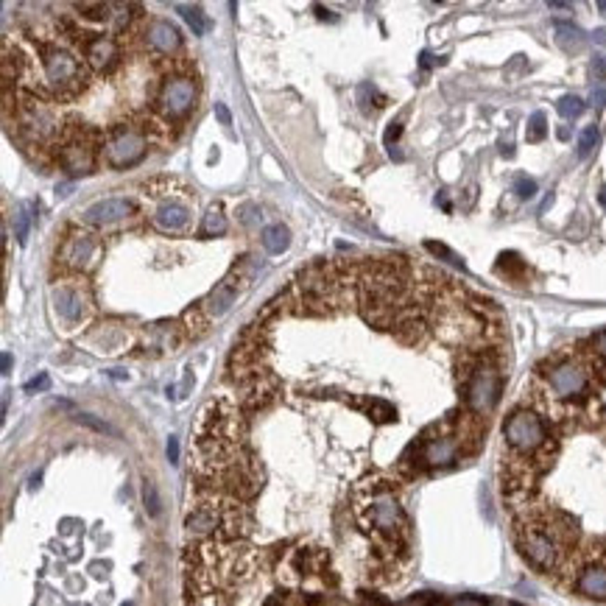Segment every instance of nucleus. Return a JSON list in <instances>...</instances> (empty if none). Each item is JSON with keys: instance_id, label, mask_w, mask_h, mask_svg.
Segmentation results:
<instances>
[{"instance_id": "9", "label": "nucleus", "mask_w": 606, "mask_h": 606, "mask_svg": "<svg viewBox=\"0 0 606 606\" xmlns=\"http://www.w3.org/2000/svg\"><path fill=\"white\" fill-rule=\"evenodd\" d=\"M14 126L20 140L28 148H42V151H54L59 143L62 132H64V120L54 104L37 93H25L17 104H14Z\"/></svg>"}, {"instance_id": "13", "label": "nucleus", "mask_w": 606, "mask_h": 606, "mask_svg": "<svg viewBox=\"0 0 606 606\" xmlns=\"http://www.w3.org/2000/svg\"><path fill=\"white\" fill-rule=\"evenodd\" d=\"M148 123L137 117H126L112 123L104 134V165L112 170H126L137 165L148 154Z\"/></svg>"}, {"instance_id": "36", "label": "nucleus", "mask_w": 606, "mask_h": 606, "mask_svg": "<svg viewBox=\"0 0 606 606\" xmlns=\"http://www.w3.org/2000/svg\"><path fill=\"white\" fill-rule=\"evenodd\" d=\"M604 104H606V90H595V93H593V107L601 110Z\"/></svg>"}, {"instance_id": "17", "label": "nucleus", "mask_w": 606, "mask_h": 606, "mask_svg": "<svg viewBox=\"0 0 606 606\" xmlns=\"http://www.w3.org/2000/svg\"><path fill=\"white\" fill-rule=\"evenodd\" d=\"M132 216H134V204L129 199H104V202H95L93 207L84 210L81 223L95 226V229H110V226H117Z\"/></svg>"}, {"instance_id": "27", "label": "nucleus", "mask_w": 606, "mask_h": 606, "mask_svg": "<svg viewBox=\"0 0 606 606\" xmlns=\"http://www.w3.org/2000/svg\"><path fill=\"white\" fill-rule=\"evenodd\" d=\"M28 226H31L28 204H23V207H17V213H14V235H17V243H20V246L28 240Z\"/></svg>"}, {"instance_id": "20", "label": "nucleus", "mask_w": 606, "mask_h": 606, "mask_svg": "<svg viewBox=\"0 0 606 606\" xmlns=\"http://www.w3.org/2000/svg\"><path fill=\"white\" fill-rule=\"evenodd\" d=\"M151 221L163 232H182L190 223V207L185 202H179V199H165L163 204H157Z\"/></svg>"}, {"instance_id": "15", "label": "nucleus", "mask_w": 606, "mask_h": 606, "mask_svg": "<svg viewBox=\"0 0 606 606\" xmlns=\"http://www.w3.org/2000/svg\"><path fill=\"white\" fill-rule=\"evenodd\" d=\"M51 299H54V310L59 319H64L67 325H78L90 308H93V293L84 285L81 276H62L56 279L51 288Z\"/></svg>"}, {"instance_id": "29", "label": "nucleus", "mask_w": 606, "mask_h": 606, "mask_svg": "<svg viewBox=\"0 0 606 606\" xmlns=\"http://www.w3.org/2000/svg\"><path fill=\"white\" fill-rule=\"evenodd\" d=\"M514 193H517L520 199H531V196L537 193V182H534V179H528V176H517V182H514Z\"/></svg>"}, {"instance_id": "10", "label": "nucleus", "mask_w": 606, "mask_h": 606, "mask_svg": "<svg viewBox=\"0 0 606 606\" xmlns=\"http://www.w3.org/2000/svg\"><path fill=\"white\" fill-rule=\"evenodd\" d=\"M54 157L67 176H87L104 160V140L93 126L70 120L54 146Z\"/></svg>"}, {"instance_id": "32", "label": "nucleus", "mask_w": 606, "mask_h": 606, "mask_svg": "<svg viewBox=\"0 0 606 606\" xmlns=\"http://www.w3.org/2000/svg\"><path fill=\"white\" fill-rule=\"evenodd\" d=\"M146 506H148V511L157 517L160 514V497H157V489H154V484H146Z\"/></svg>"}, {"instance_id": "1", "label": "nucleus", "mask_w": 606, "mask_h": 606, "mask_svg": "<svg viewBox=\"0 0 606 606\" xmlns=\"http://www.w3.org/2000/svg\"><path fill=\"white\" fill-rule=\"evenodd\" d=\"M199 467L218 486L255 495L260 472L243 447L240 419L226 405H210L199 428Z\"/></svg>"}, {"instance_id": "7", "label": "nucleus", "mask_w": 606, "mask_h": 606, "mask_svg": "<svg viewBox=\"0 0 606 606\" xmlns=\"http://www.w3.org/2000/svg\"><path fill=\"white\" fill-rule=\"evenodd\" d=\"M503 391V366L495 352H481L467 361L461 372V394H464V414L481 425H486L489 414L500 402Z\"/></svg>"}, {"instance_id": "25", "label": "nucleus", "mask_w": 606, "mask_h": 606, "mask_svg": "<svg viewBox=\"0 0 606 606\" xmlns=\"http://www.w3.org/2000/svg\"><path fill=\"white\" fill-rule=\"evenodd\" d=\"M366 414H369L378 425H388V422H394V419H397V411L388 405L386 400H372V405L366 408Z\"/></svg>"}, {"instance_id": "42", "label": "nucleus", "mask_w": 606, "mask_h": 606, "mask_svg": "<svg viewBox=\"0 0 606 606\" xmlns=\"http://www.w3.org/2000/svg\"><path fill=\"white\" fill-rule=\"evenodd\" d=\"M598 8H601V11L606 14V3H598Z\"/></svg>"}, {"instance_id": "11", "label": "nucleus", "mask_w": 606, "mask_h": 606, "mask_svg": "<svg viewBox=\"0 0 606 606\" xmlns=\"http://www.w3.org/2000/svg\"><path fill=\"white\" fill-rule=\"evenodd\" d=\"M196 101H199L196 70L187 62L173 64L170 73H165L163 81H160V90H157V98H154V110L160 112L163 120L176 123V120H185L190 112L196 110Z\"/></svg>"}, {"instance_id": "24", "label": "nucleus", "mask_w": 606, "mask_h": 606, "mask_svg": "<svg viewBox=\"0 0 606 606\" xmlns=\"http://www.w3.org/2000/svg\"><path fill=\"white\" fill-rule=\"evenodd\" d=\"M545 134H548V117H545V112H534L528 120L525 137H528V143H540V140H545Z\"/></svg>"}, {"instance_id": "26", "label": "nucleus", "mask_w": 606, "mask_h": 606, "mask_svg": "<svg viewBox=\"0 0 606 606\" xmlns=\"http://www.w3.org/2000/svg\"><path fill=\"white\" fill-rule=\"evenodd\" d=\"M556 112H559L564 120H573V117H578V115L584 112V101H581L578 95H564V98H559Z\"/></svg>"}, {"instance_id": "39", "label": "nucleus", "mask_w": 606, "mask_h": 606, "mask_svg": "<svg viewBox=\"0 0 606 606\" xmlns=\"http://www.w3.org/2000/svg\"><path fill=\"white\" fill-rule=\"evenodd\" d=\"M8 369H11V355L6 352V355H3V375H8Z\"/></svg>"}, {"instance_id": "41", "label": "nucleus", "mask_w": 606, "mask_h": 606, "mask_svg": "<svg viewBox=\"0 0 606 606\" xmlns=\"http://www.w3.org/2000/svg\"><path fill=\"white\" fill-rule=\"evenodd\" d=\"M598 202H601V207L606 210V185L601 187V190H598Z\"/></svg>"}, {"instance_id": "23", "label": "nucleus", "mask_w": 606, "mask_h": 606, "mask_svg": "<svg viewBox=\"0 0 606 606\" xmlns=\"http://www.w3.org/2000/svg\"><path fill=\"white\" fill-rule=\"evenodd\" d=\"M223 232H226V216L221 213V207H210L204 216V223H202V235L213 238V235H223Z\"/></svg>"}, {"instance_id": "40", "label": "nucleus", "mask_w": 606, "mask_h": 606, "mask_svg": "<svg viewBox=\"0 0 606 606\" xmlns=\"http://www.w3.org/2000/svg\"><path fill=\"white\" fill-rule=\"evenodd\" d=\"M316 11H319V17H322V20H327V17H330V20H335V17H332V11H325L322 6H316Z\"/></svg>"}, {"instance_id": "2", "label": "nucleus", "mask_w": 606, "mask_h": 606, "mask_svg": "<svg viewBox=\"0 0 606 606\" xmlns=\"http://www.w3.org/2000/svg\"><path fill=\"white\" fill-rule=\"evenodd\" d=\"M534 402L545 419L570 422L593 414L598 405L595 397V372L581 349H561L545 358L534 372Z\"/></svg>"}, {"instance_id": "3", "label": "nucleus", "mask_w": 606, "mask_h": 606, "mask_svg": "<svg viewBox=\"0 0 606 606\" xmlns=\"http://www.w3.org/2000/svg\"><path fill=\"white\" fill-rule=\"evenodd\" d=\"M556 455L548 419L537 408H514L503 422V495H523Z\"/></svg>"}, {"instance_id": "33", "label": "nucleus", "mask_w": 606, "mask_h": 606, "mask_svg": "<svg viewBox=\"0 0 606 606\" xmlns=\"http://www.w3.org/2000/svg\"><path fill=\"white\" fill-rule=\"evenodd\" d=\"M400 134H402V123H400V120H394V123H391V126L386 129V146H391V143H394Z\"/></svg>"}, {"instance_id": "12", "label": "nucleus", "mask_w": 606, "mask_h": 606, "mask_svg": "<svg viewBox=\"0 0 606 606\" xmlns=\"http://www.w3.org/2000/svg\"><path fill=\"white\" fill-rule=\"evenodd\" d=\"M249 285H252V269H246V263L235 266V269L223 276L218 285L187 313V322H190L187 330H193V338H199L216 319H221Z\"/></svg>"}, {"instance_id": "19", "label": "nucleus", "mask_w": 606, "mask_h": 606, "mask_svg": "<svg viewBox=\"0 0 606 606\" xmlns=\"http://www.w3.org/2000/svg\"><path fill=\"white\" fill-rule=\"evenodd\" d=\"M146 45L151 48V54L157 56H170L182 48V37H179V28L168 20H154L148 28H146Z\"/></svg>"}, {"instance_id": "38", "label": "nucleus", "mask_w": 606, "mask_h": 606, "mask_svg": "<svg viewBox=\"0 0 606 606\" xmlns=\"http://www.w3.org/2000/svg\"><path fill=\"white\" fill-rule=\"evenodd\" d=\"M419 64H422V67L428 70V67L433 64V56H431V54H422V56H419Z\"/></svg>"}, {"instance_id": "35", "label": "nucleus", "mask_w": 606, "mask_h": 606, "mask_svg": "<svg viewBox=\"0 0 606 606\" xmlns=\"http://www.w3.org/2000/svg\"><path fill=\"white\" fill-rule=\"evenodd\" d=\"M42 388H48V375H40L37 380H31V383L25 386V391L31 394V391H42Z\"/></svg>"}, {"instance_id": "37", "label": "nucleus", "mask_w": 606, "mask_h": 606, "mask_svg": "<svg viewBox=\"0 0 606 606\" xmlns=\"http://www.w3.org/2000/svg\"><path fill=\"white\" fill-rule=\"evenodd\" d=\"M168 458H170V461H176V458H179V441L176 439L168 441Z\"/></svg>"}, {"instance_id": "21", "label": "nucleus", "mask_w": 606, "mask_h": 606, "mask_svg": "<svg viewBox=\"0 0 606 606\" xmlns=\"http://www.w3.org/2000/svg\"><path fill=\"white\" fill-rule=\"evenodd\" d=\"M260 240H263V249H266L269 255H282V252L291 246V232H288V226H282V223H272V226L263 229Z\"/></svg>"}, {"instance_id": "22", "label": "nucleus", "mask_w": 606, "mask_h": 606, "mask_svg": "<svg viewBox=\"0 0 606 606\" xmlns=\"http://www.w3.org/2000/svg\"><path fill=\"white\" fill-rule=\"evenodd\" d=\"M176 11L185 17V23L193 28V34H196V37L207 34L210 23H207V17H204V11H202L199 6H185V3H176Z\"/></svg>"}, {"instance_id": "28", "label": "nucleus", "mask_w": 606, "mask_h": 606, "mask_svg": "<svg viewBox=\"0 0 606 606\" xmlns=\"http://www.w3.org/2000/svg\"><path fill=\"white\" fill-rule=\"evenodd\" d=\"M595 143H598V126H595V123H593V126H584L581 134H578V154L587 157V154L595 148Z\"/></svg>"}, {"instance_id": "16", "label": "nucleus", "mask_w": 606, "mask_h": 606, "mask_svg": "<svg viewBox=\"0 0 606 606\" xmlns=\"http://www.w3.org/2000/svg\"><path fill=\"white\" fill-rule=\"evenodd\" d=\"M76 54L84 59L87 67L98 70V73H107L117 64L120 59V42L115 34H90V31H76Z\"/></svg>"}, {"instance_id": "8", "label": "nucleus", "mask_w": 606, "mask_h": 606, "mask_svg": "<svg viewBox=\"0 0 606 606\" xmlns=\"http://www.w3.org/2000/svg\"><path fill=\"white\" fill-rule=\"evenodd\" d=\"M249 525H252V520H249L246 508L238 500L223 497L218 492L199 497L185 520V528L190 537H216V542L249 531Z\"/></svg>"}, {"instance_id": "6", "label": "nucleus", "mask_w": 606, "mask_h": 606, "mask_svg": "<svg viewBox=\"0 0 606 606\" xmlns=\"http://www.w3.org/2000/svg\"><path fill=\"white\" fill-rule=\"evenodd\" d=\"M34 67L40 70L42 93H48L56 101H73L87 87V64L84 59L67 45L40 42Z\"/></svg>"}, {"instance_id": "4", "label": "nucleus", "mask_w": 606, "mask_h": 606, "mask_svg": "<svg viewBox=\"0 0 606 606\" xmlns=\"http://www.w3.org/2000/svg\"><path fill=\"white\" fill-rule=\"evenodd\" d=\"M514 542L531 567L556 576L573 564L578 525L573 517L553 506H525L514 520Z\"/></svg>"}, {"instance_id": "14", "label": "nucleus", "mask_w": 606, "mask_h": 606, "mask_svg": "<svg viewBox=\"0 0 606 606\" xmlns=\"http://www.w3.org/2000/svg\"><path fill=\"white\" fill-rule=\"evenodd\" d=\"M101 257H104L101 235L93 229H73L67 232L56 252V269H62L64 276H84L98 266Z\"/></svg>"}, {"instance_id": "5", "label": "nucleus", "mask_w": 606, "mask_h": 606, "mask_svg": "<svg viewBox=\"0 0 606 606\" xmlns=\"http://www.w3.org/2000/svg\"><path fill=\"white\" fill-rule=\"evenodd\" d=\"M352 514L361 531L372 540L375 551L380 553V561L397 567L400 559H408L411 523L388 481L380 478L363 481L352 495Z\"/></svg>"}, {"instance_id": "30", "label": "nucleus", "mask_w": 606, "mask_h": 606, "mask_svg": "<svg viewBox=\"0 0 606 606\" xmlns=\"http://www.w3.org/2000/svg\"><path fill=\"white\" fill-rule=\"evenodd\" d=\"M425 246H428V252H433V255H439V257H447V260H450L453 266H461V269H464V263L458 260V255H453V252H450L447 246H441V243H433V240H431V243H425Z\"/></svg>"}, {"instance_id": "18", "label": "nucleus", "mask_w": 606, "mask_h": 606, "mask_svg": "<svg viewBox=\"0 0 606 606\" xmlns=\"http://www.w3.org/2000/svg\"><path fill=\"white\" fill-rule=\"evenodd\" d=\"M576 593L593 601H606V553L581 561L576 570Z\"/></svg>"}, {"instance_id": "34", "label": "nucleus", "mask_w": 606, "mask_h": 606, "mask_svg": "<svg viewBox=\"0 0 606 606\" xmlns=\"http://www.w3.org/2000/svg\"><path fill=\"white\" fill-rule=\"evenodd\" d=\"M216 117L221 120V126H232V115L223 104H216Z\"/></svg>"}, {"instance_id": "31", "label": "nucleus", "mask_w": 606, "mask_h": 606, "mask_svg": "<svg viewBox=\"0 0 606 606\" xmlns=\"http://www.w3.org/2000/svg\"><path fill=\"white\" fill-rule=\"evenodd\" d=\"M441 606H489V601H484L478 595H461V598H453V601H447Z\"/></svg>"}]
</instances>
